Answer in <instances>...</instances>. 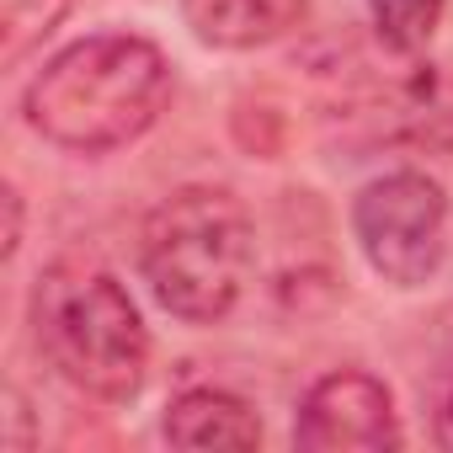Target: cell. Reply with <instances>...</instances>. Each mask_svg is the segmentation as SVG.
Listing matches in <instances>:
<instances>
[{"label": "cell", "instance_id": "obj_1", "mask_svg": "<svg viewBox=\"0 0 453 453\" xmlns=\"http://www.w3.org/2000/svg\"><path fill=\"white\" fill-rule=\"evenodd\" d=\"M171 102V65L139 33H91L54 54L27 96L22 112L33 134L70 155H107L150 134V123Z\"/></svg>", "mask_w": 453, "mask_h": 453}, {"label": "cell", "instance_id": "obj_2", "mask_svg": "<svg viewBox=\"0 0 453 453\" xmlns=\"http://www.w3.org/2000/svg\"><path fill=\"white\" fill-rule=\"evenodd\" d=\"M33 336L49 368L102 405H128L150 373V331L128 288L86 262H54L33 288Z\"/></svg>", "mask_w": 453, "mask_h": 453}, {"label": "cell", "instance_id": "obj_3", "mask_svg": "<svg viewBox=\"0 0 453 453\" xmlns=\"http://www.w3.org/2000/svg\"><path fill=\"white\" fill-rule=\"evenodd\" d=\"M251 213L224 187H181L144 219V283L160 310L187 326H213L230 315L251 283Z\"/></svg>", "mask_w": 453, "mask_h": 453}, {"label": "cell", "instance_id": "obj_4", "mask_svg": "<svg viewBox=\"0 0 453 453\" xmlns=\"http://www.w3.org/2000/svg\"><path fill=\"white\" fill-rule=\"evenodd\" d=\"M352 235L395 288H421L448 251V197L426 171H389L352 203Z\"/></svg>", "mask_w": 453, "mask_h": 453}, {"label": "cell", "instance_id": "obj_5", "mask_svg": "<svg viewBox=\"0 0 453 453\" xmlns=\"http://www.w3.org/2000/svg\"><path fill=\"white\" fill-rule=\"evenodd\" d=\"M294 442L304 453H384V448H400V416H395L389 384L363 373V368L326 373L299 405Z\"/></svg>", "mask_w": 453, "mask_h": 453}, {"label": "cell", "instance_id": "obj_6", "mask_svg": "<svg viewBox=\"0 0 453 453\" xmlns=\"http://www.w3.org/2000/svg\"><path fill=\"white\" fill-rule=\"evenodd\" d=\"M310 0H181L187 27L213 49H262L294 33Z\"/></svg>", "mask_w": 453, "mask_h": 453}, {"label": "cell", "instance_id": "obj_7", "mask_svg": "<svg viewBox=\"0 0 453 453\" xmlns=\"http://www.w3.org/2000/svg\"><path fill=\"white\" fill-rule=\"evenodd\" d=\"M160 432H165L171 448H257L262 442L257 411L230 389H187V395H176Z\"/></svg>", "mask_w": 453, "mask_h": 453}, {"label": "cell", "instance_id": "obj_8", "mask_svg": "<svg viewBox=\"0 0 453 453\" xmlns=\"http://www.w3.org/2000/svg\"><path fill=\"white\" fill-rule=\"evenodd\" d=\"M368 17L389 54H421L442 22V0H368Z\"/></svg>", "mask_w": 453, "mask_h": 453}, {"label": "cell", "instance_id": "obj_9", "mask_svg": "<svg viewBox=\"0 0 453 453\" xmlns=\"http://www.w3.org/2000/svg\"><path fill=\"white\" fill-rule=\"evenodd\" d=\"M70 12V0H0V65H22Z\"/></svg>", "mask_w": 453, "mask_h": 453}, {"label": "cell", "instance_id": "obj_10", "mask_svg": "<svg viewBox=\"0 0 453 453\" xmlns=\"http://www.w3.org/2000/svg\"><path fill=\"white\" fill-rule=\"evenodd\" d=\"M22 246V192L6 187V257H17Z\"/></svg>", "mask_w": 453, "mask_h": 453}, {"label": "cell", "instance_id": "obj_11", "mask_svg": "<svg viewBox=\"0 0 453 453\" xmlns=\"http://www.w3.org/2000/svg\"><path fill=\"white\" fill-rule=\"evenodd\" d=\"M437 442H442V448H453V379H448V389H442V411H437Z\"/></svg>", "mask_w": 453, "mask_h": 453}]
</instances>
